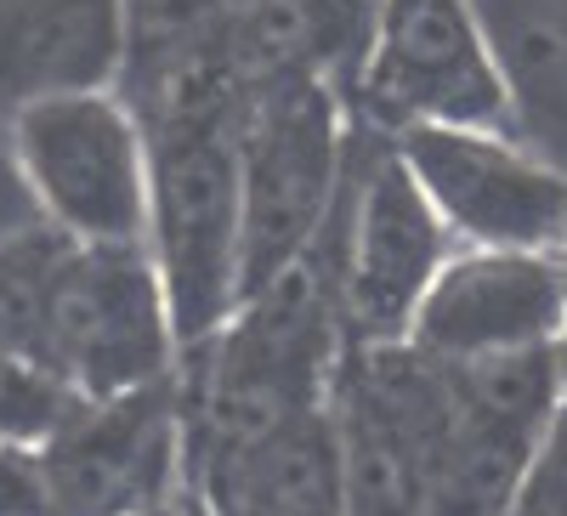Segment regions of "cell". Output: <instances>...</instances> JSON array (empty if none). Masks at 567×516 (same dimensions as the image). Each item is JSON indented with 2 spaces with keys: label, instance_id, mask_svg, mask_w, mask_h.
Listing matches in <instances>:
<instances>
[{
  "label": "cell",
  "instance_id": "3",
  "mask_svg": "<svg viewBox=\"0 0 567 516\" xmlns=\"http://www.w3.org/2000/svg\"><path fill=\"white\" fill-rule=\"evenodd\" d=\"M34 199L74 245H142L148 227V131L103 91H63L7 114Z\"/></svg>",
  "mask_w": 567,
  "mask_h": 516
},
{
  "label": "cell",
  "instance_id": "12",
  "mask_svg": "<svg viewBox=\"0 0 567 516\" xmlns=\"http://www.w3.org/2000/svg\"><path fill=\"white\" fill-rule=\"evenodd\" d=\"M69 233L40 227L29 239L0 250V347L23 352L40 363V336H45V307H52L58 267L69 256Z\"/></svg>",
  "mask_w": 567,
  "mask_h": 516
},
{
  "label": "cell",
  "instance_id": "2",
  "mask_svg": "<svg viewBox=\"0 0 567 516\" xmlns=\"http://www.w3.org/2000/svg\"><path fill=\"white\" fill-rule=\"evenodd\" d=\"M245 210V296L318 245L347 171V114L318 74H272L233 131Z\"/></svg>",
  "mask_w": 567,
  "mask_h": 516
},
{
  "label": "cell",
  "instance_id": "19",
  "mask_svg": "<svg viewBox=\"0 0 567 516\" xmlns=\"http://www.w3.org/2000/svg\"><path fill=\"white\" fill-rule=\"evenodd\" d=\"M550 374H556V392L567 398V323H561V336L550 341Z\"/></svg>",
  "mask_w": 567,
  "mask_h": 516
},
{
  "label": "cell",
  "instance_id": "18",
  "mask_svg": "<svg viewBox=\"0 0 567 516\" xmlns=\"http://www.w3.org/2000/svg\"><path fill=\"white\" fill-rule=\"evenodd\" d=\"M136 516H216V505L205 499V488H199V483H187V488H182V494H171L165 505L136 510Z\"/></svg>",
  "mask_w": 567,
  "mask_h": 516
},
{
  "label": "cell",
  "instance_id": "4",
  "mask_svg": "<svg viewBox=\"0 0 567 516\" xmlns=\"http://www.w3.org/2000/svg\"><path fill=\"white\" fill-rule=\"evenodd\" d=\"M392 154L420 182L454 245L556 250L567 233V165L511 125H403Z\"/></svg>",
  "mask_w": 567,
  "mask_h": 516
},
{
  "label": "cell",
  "instance_id": "20",
  "mask_svg": "<svg viewBox=\"0 0 567 516\" xmlns=\"http://www.w3.org/2000/svg\"><path fill=\"white\" fill-rule=\"evenodd\" d=\"M556 256H561V267H567V233H561V245H556Z\"/></svg>",
  "mask_w": 567,
  "mask_h": 516
},
{
  "label": "cell",
  "instance_id": "9",
  "mask_svg": "<svg viewBox=\"0 0 567 516\" xmlns=\"http://www.w3.org/2000/svg\"><path fill=\"white\" fill-rule=\"evenodd\" d=\"M449 250H454L449 227L425 205L403 159L386 148L363 171L358 199L347 210V250L336 272L347 347H398Z\"/></svg>",
  "mask_w": 567,
  "mask_h": 516
},
{
  "label": "cell",
  "instance_id": "7",
  "mask_svg": "<svg viewBox=\"0 0 567 516\" xmlns=\"http://www.w3.org/2000/svg\"><path fill=\"white\" fill-rule=\"evenodd\" d=\"M358 91L392 131L511 125V91L471 0H381L358 58Z\"/></svg>",
  "mask_w": 567,
  "mask_h": 516
},
{
  "label": "cell",
  "instance_id": "6",
  "mask_svg": "<svg viewBox=\"0 0 567 516\" xmlns=\"http://www.w3.org/2000/svg\"><path fill=\"white\" fill-rule=\"evenodd\" d=\"M187 403L182 374L114 398H74L40 443L52 516H136L187 488Z\"/></svg>",
  "mask_w": 567,
  "mask_h": 516
},
{
  "label": "cell",
  "instance_id": "1",
  "mask_svg": "<svg viewBox=\"0 0 567 516\" xmlns=\"http://www.w3.org/2000/svg\"><path fill=\"white\" fill-rule=\"evenodd\" d=\"M182 358L205 352L245 301V210L233 131L199 109L148 136V227H142Z\"/></svg>",
  "mask_w": 567,
  "mask_h": 516
},
{
  "label": "cell",
  "instance_id": "14",
  "mask_svg": "<svg viewBox=\"0 0 567 516\" xmlns=\"http://www.w3.org/2000/svg\"><path fill=\"white\" fill-rule=\"evenodd\" d=\"M505 516H567V398H556Z\"/></svg>",
  "mask_w": 567,
  "mask_h": 516
},
{
  "label": "cell",
  "instance_id": "10",
  "mask_svg": "<svg viewBox=\"0 0 567 516\" xmlns=\"http://www.w3.org/2000/svg\"><path fill=\"white\" fill-rule=\"evenodd\" d=\"M125 52V0H0V120L40 97L114 85Z\"/></svg>",
  "mask_w": 567,
  "mask_h": 516
},
{
  "label": "cell",
  "instance_id": "13",
  "mask_svg": "<svg viewBox=\"0 0 567 516\" xmlns=\"http://www.w3.org/2000/svg\"><path fill=\"white\" fill-rule=\"evenodd\" d=\"M74 409V392L45 363L0 347V437L45 443V432Z\"/></svg>",
  "mask_w": 567,
  "mask_h": 516
},
{
  "label": "cell",
  "instance_id": "17",
  "mask_svg": "<svg viewBox=\"0 0 567 516\" xmlns=\"http://www.w3.org/2000/svg\"><path fill=\"white\" fill-rule=\"evenodd\" d=\"M40 227H52V221H45L34 187H29V176L18 165L12 136H7V120H0V250L29 239V233H40Z\"/></svg>",
  "mask_w": 567,
  "mask_h": 516
},
{
  "label": "cell",
  "instance_id": "5",
  "mask_svg": "<svg viewBox=\"0 0 567 516\" xmlns=\"http://www.w3.org/2000/svg\"><path fill=\"white\" fill-rule=\"evenodd\" d=\"M40 363L74 398H114L176 374L182 347L148 250L69 245L45 307Z\"/></svg>",
  "mask_w": 567,
  "mask_h": 516
},
{
  "label": "cell",
  "instance_id": "16",
  "mask_svg": "<svg viewBox=\"0 0 567 516\" xmlns=\"http://www.w3.org/2000/svg\"><path fill=\"white\" fill-rule=\"evenodd\" d=\"M0 516H52L40 443L0 437Z\"/></svg>",
  "mask_w": 567,
  "mask_h": 516
},
{
  "label": "cell",
  "instance_id": "11",
  "mask_svg": "<svg viewBox=\"0 0 567 516\" xmlns=\"http://www.w3.org/2000/svg\"><path fill=\"white\" fill-rule=\"evenodd\" d=\"M511 91V131L567 165V0H471Z\"/></svg>",
  "mask_w": 567,
  "mask_h": 516
},
{
  "label": "cell",
  "instance_id": "8",
  "mask_svg": "<svg viewBox=\"0 0 567 516\" xmlns=\"http://www.w3.org/2000/svg\"><path fill=\"white\" fill-rule=\"evenodd\" d=\"M567 323V267L556 250L454 245L432 272L403 347L432 363H483L550 347Z\"/></svg>",
  "mask_w": 567,
  "mask_h": 516
},
{
  "label": "cell",
  "instance_id": "15",
  "mask_svg": "<svg viewBox=\"0 0 567 516\" xmlns=\"http://www.w3.org/2000/svg\"><path fill=\"white\" fill-rule=\"evenodd\" d=\"M284 7H290L296 34H307L323 58H352V69H358L381 0H284Z\"/></svg>",
  "mask_w": 567,
  "mask_h": 516
}]
</instances>
